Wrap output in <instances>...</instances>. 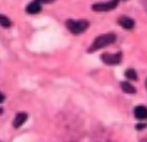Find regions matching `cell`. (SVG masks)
Wrapping results in <instances>:
<instances>
[{
	"label": "cell",
	"mask_w": 147,
	"mask_h": 142,
	"mask_svg": "<svg viewBox=\"0 0 147 142\" xmlns=\"http://www.w3.org/2000/svg\"><path fill=\"white\" fill-rule=\"evenodd\" d=\"M146 88H147V81H146Z\"/></svg>",
	"instance_id": "obj_15"
},
{
	"label": "cell",
	"mask_w": 147,
	"mask_h": 142,
	"mask_svg": "<svg viewBox=\"0 0 147 142\" xmlns=\"http://www.w3.org/2000/svg\"><path fill=\"white\" fill-rule=\"evenodd\" d=\"M118 22H119V25L125 30H131V28H134V26H135V21L132 19H130V17H126V16L120 17V19L118 20Z\"/></svg>",
	"instance_id": "obj_6"
},
{
	"label": "cell",
	"mask_w": 147,
	"mask_h": 142,
	"mask_svg": "<svg viewBox=\"0 0 147 142\" xmlns=\"http://www.w3.org/2000/svg\"><path fill=\"white\" fill-rule=\"evenodd\" d=\"M102 61L107 65H118L121 61V53H117V54H103L102 57Z\"/></svg>",
	"instance_id": "obj_4"
},
{
	"label": "cell",
	"mask_w": 147,
	"mask_h": 142,
	"mask_svg": "<svg viewBox=\"0 0 147 142\" xmlns=\"http://www.w3.org/2000/svg\"><path fill=\"white\" fill-rule=\"evenodd\" d=\"M120 87H121V90H123L125 93H129V94H134V93H136V88H135V87L132 86L131 83H129V82H126V81L121 82V83H120Z\"/></svg>",
	"instance_id": "obj_9"
},
{
	"label": "cell",
	"mask_w": 147,
	"mask_h": 142,
	"mask_svg": "<svg viewBox=\"0 0 147 142\" xmlns=\"http://www.w3.org/2000/svg\"><path fill=\"white\" fill-rule=\"evenodd\" d=\"M115 39H117V36L114 33H105V34L99 36V37H97L93 40V43H92V45L90 47L88 52L92 53L98 49H103L105 47H108V45H110L112 43H114Z\"/></svg>",
	"instance_id": "obj_1"
},
{
	"label": "cell",
	"mask_w": 147,
	"mask_h": 142,
	"mask_svg": "<svg viewBox=\"0 0 147 142\" xmlns=\"http://www.w3.org/2000/svg\"><path fill=\"white\" fill-rule=\"evenodd\" d=\"M26 120H27V114L26 113H18L15 116V119H13V127L18 129V127L22 126L26 122Z\"/></svg>",
	"instance_id": "obj_8"
},
{
	"label": "cell",
	"mask_w": 147,
	"mask_h": 142,
	"mask_svg": "<svg viewBox=\"0 0 147 142\" xmlns=\"http://www.w3.org/2000/svg\"><path fill=\"white\" fill-rule=\"evenodd\" d=\"M88 21L86 20H67L66 27L72 34H81L88 28Z\"/></svg>",
	"instance_id": "obj_2"
},
{
	"label": "cell",
	"mask_w": 147,
	"mask_h": 142,
	"mask_svg": "<svg viewBox=\"0 0 147 142\" xmlns=\"http://www.w3.org/2000/svg\"><path fill=\"white\" fill-rule=\"evenodd\" d=\"M26 10L28 13H31V15H33V13H38L40 12V10H42V6H40V3L38 1V0H34V1L30 3L28 5H27Z\"/></svg>",
	"instance_id": "obj_7"
},
{
	"label": "cell",
	"mask_w": 147,
	"mask_h": 142,
	"mask_svg": "<svg viewBox=\"0 0 147 142\" xmlns=\"http://www.w3.org/2000/svg\"><path fill=\"white\" fill-rule=\"evenodd\" d=\"M146 126H147V124H139V125H136V129L141 130V129H145Z\"/></svg>",
	"instance_id": "obj_12"
},
{
	"label": "cell",
	"mask_w": 147,
	"mask_h": 142,
	"mask_svg": "<svg viewBox=\"0 0 147 142\" xmlns=\"http://www.w3.org/2000/svg\"><path fill=\"white\" fill-rule=\"evenodd\" d=\"M125 76H126V79H129V80H132V81L137 80L136 71L134 70V69H127V70L125 71Z\"/></svg>",
	"instance_id": "obj_10"
},
{
	"label": "cell",
	"mask_w": 147,
	"mask_h": 142,
	"mask_svg": "<svg viewBox=\"0 0 147 142\" xmlns=\"http://www.w3.org/2000/svg\"><path fill=\"white\" fill-rule=\"evenodd\" d=\"M119 1H120V0H109V1H105V3H97V4H94V5H92V10H94L97 12L110 11L118 6Z\"/></svg>",
	"instance_id": "obj_3"
},
{
	"label": "cell",
	"mask_w": 147,
	"mask_h": 142,
	"mask_svg": "<svg viewBox=\"0 0 147 142\" xmlns=\"http://www.w3.org/2000/svg\"><path fill=\"white\" fill-rule=\"evenodd\" d=\"M0 26L5 27V28H9V27L11 26V21L9 17L4 16V15H0Z\"/></svg>",
	"instance_id": "obj_11"
},
{
	"label": "cell",
	"mask_w": 147,
	"mask_h": 142,
	"mask_svg": "<svg viewBox=\"0 0 147 142\" xmlns=\"http://www.w3.org/2000/svg\"><path fill=\"white\" fill-rule=\"evenodd\" d=\"M134 115L136 119H139V120H146L147 119V108L144 107V105H137L134 110Z\"/></svg>",
	"instance_id": "obj_5"
},
{
	"label": "cell",
	"mask_w": 147,
	"mask_h": 142,
	"mask_svg": "<svg viewBox=\"0 0 147 142\" xmlns=\"http://www.w3.org/2000/svg\"><path fill=\"white\" fill-rule=\"evenodd\" d=\"M4 99H5V97H4V94L0 92V103H3V102H4Z\"/></svg>",
	"instance_id": "obj_13"
},
{
	"label": "cell",
	"mask_w": 147,
	"mask_h": 142,
	"mask_svg": "<svg viewBox=\"0 0 147 142\" xmlns=\"http://www.w3.org/2000/svg\"><path fill=\"white\" fill-rule=\"evenodd\" d=\"M38 1H39V0H38Z\"/></svg>",
	"instance_id": "obj_16"
},
{
	"label": "cell",
	"mask_w": 147,
	"mask_h": 142,
	"mask_svg": "<svg viewBox=\"0 0 147 142\" xmlns=\"http://www.w3.org/2000/svg\"><path fill=\"white\" fill-rule=\"evenodd\" d=\"M142 142H147V139H145V140H142Z\"/></svg>",
	"instance_id": "obj_14"
}]
</instances>
